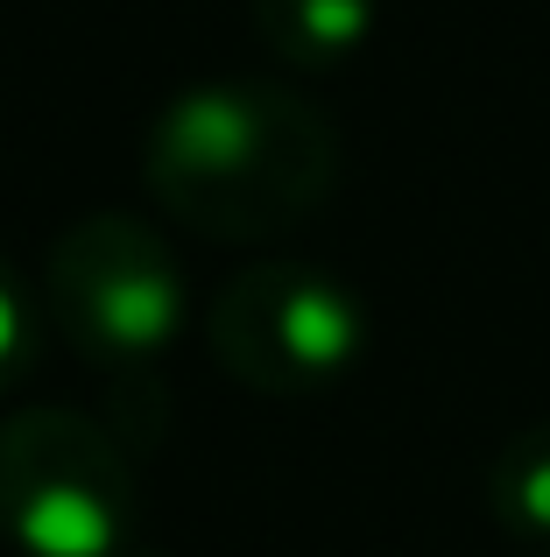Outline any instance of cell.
<instances>
[{
    "label": "cell",
    "mask_w": 550,
    "mask_h": 557,
    "mask_svg": "<svg viewBox=\"0 0 550 557\" xmlns=\"http://www.w3.org/2000/svg\"><path fill=\"white\" fill-rule=\"evenodd\" d=\"M141 184L177 226L254 247L325 205L339 184V135L289 85H191L155 113L141 141Z\"/></svg>",
    "instance_id": "6da1fadb"
},
{
    "label": "cell",
    "mask_w": 550,
    "mask_h": 557,
    "mask_svg": "<svg viewBox=\"0 0 550 557\" xmlns=\"http://www.w3.org/2000/svg\"><path fill=\"white\" fill-rule=\"evenodd\" d=\"M42 325L107 374H135L170 354L184 325V275L170 240L135 212H85L50 240Z\"/></svg>",
    "instance_id": "7a4b0ae2"
},
{
    "label": "cell",
    "mask_w": 550,
    "mask_h": 557,
    "mask_svg": "<svg viewBox=\"0 0 550 557\" xmlns=\"http://www.w3.org/2000/svg\"><path fill=\"white\" fill-rule=\"evenodd\" d=\"M135 530V466L78 409L0 417V536L22 557H121Z\"/></svg>",
    "instance_id": "3957f363"
},
{
    "label": "cell",
    "mask_w": 550,
    "mask_h": 557,
    "mask_svg": "<svg viewBox=\"0 0 550 557\" xmlns=\"http://www.w3.org/2000/svg\"><path fill=\"white\" fill-rule=\"evenodd\" d=\"M212 360L268 403L332 395L367 354V311L346 275L311 261H254L212 297Z\"/></svg>",
    "instance_id": "277c9868"
},
{
    "label": "cell",
    "mask_w": 550,
    "mask_h": 557,
    "mask_svg": "<svg viewBox=\"0 0 550 557\" xmlns=\"http://www.w3.org/2000/svg\"><path fill=\"white\" fill-rule=\"evenodd\" d=\"M382 0H254V36L289 71H339L367 50Z\"/></svg>",
    "instance_id": "5b68a950"
},
{
    "label": "cell",
    "mask_w": 550,
    "mask_h": 557,
    "mask_svg": "<svg viewBox=\"0 0 550 557\" xmlns=\"http://www.w3.org/2000/svg\"><path fill=\"white\" fill-rule=\"evenodd\" d=\"M487 508L523 544H550V423H529L487 466Z\"/></svg>",
    "instance_id": "8992f818"
},
{
    "label": "cell",
    "mask_w": 550,
    "mask_h": 557,
    "mask_svg": "<svg viewBox=\"0 0 550 557\" xmlns=\"http://www.w3.org/2000/svg\"><path fill=\"white\" fill-rule=\"evenodd\" d=\"M42 354V297L14 275V261L0 255V395H14Z\"/></svg>",
    "instance_id": "52a82bcc"
}]
</instances>
